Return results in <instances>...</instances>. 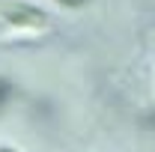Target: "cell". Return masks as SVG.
<instances>
[{"label":"cell","instance_id":"obj_1","mask_svg":"<svg viewBox=\"0 0 155 152\" xmlns=\"http://www.w3.org/2000/svg\"><path fill=\"white\" fill-rule=\"evenodd\" d=\"M0 18L9 27L24 30V33H45L48 30V12L33 3H21V0H0Z\"/></svg>","mask_w":155,"mask_h":152},{"label":"cell","instance_id":"obj_5","mask_svg":"<svg viewBox=\"0 0 155 152\" xmlns=\"http://www.w3.org/2000/svg\"><path fill=\"white\" fill-rule=\"evenodd\" d=\"M0 152H18V149H12V146H0Z\"/></svg>","mask_w":155,"mask_h":152},{"label":"cell","instance_id":"obj_4","mask_svg":"<svg viewBox=\"0 0 155 152\" xmlns=\"http://www.w3.org/2000/svg\"><path fill=\"white\" fill-rule=\"evenodd\" d=\"M143 122H146L149 128H155V111H149V114H146V119H143Z\"/></svg>","mask_w":155,"mask_h":152},{"label":"cell","instance_id":"obj_2","mask_svg":"<svg viewBox=\"0 0 155 152\" xmlns=\"http://www.w3.org/2000/svg\"><path fill=\"white\" fill-rule=\"evenodd\" d=\"M15 93V87H12V81H6V78H0V111L6 107V101H9V95Z\"/></svg>","mask_w":155,"mask_h":152},{"label":"cell","instance_id":"obj_3","mask_svg":"<svg viewBox=\"0 0 155 152\" xmlns=\"http://www.w3.org/2000/svg\"><path fill=\"white\" fill-rule=\"evenodd\" d=\"M60 6H66V9H84V6H90L93 0H57Z\"/></svg>","mask_w":155,"mask_h":152}]
</instances>
